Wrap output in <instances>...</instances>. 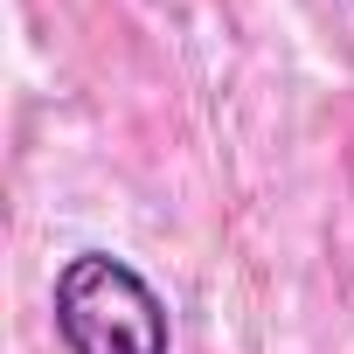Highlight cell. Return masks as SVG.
<instances>
[{
    "mask_svg": "<svg viewBox=\"0 0 354 354\" xmlns=\"http://www.w3.org/2000/svg\"><path fill=\"white\" fill-rule=\"evenodd\" d=\"M56 333L70 354H167V299L111 250H77L56 271Z\"/></svg>",
    "mask_w": 354,
    "mask_h": 354,
    "instance_id": "obj_1",
    "label": "cell"
}]
</instances>
